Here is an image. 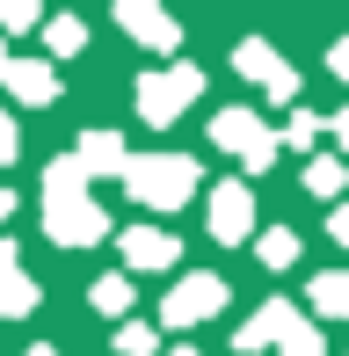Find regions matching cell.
Segmentation results:
<instances>
[{
    "mask_svg": "<svg viewBox=\"0 0 349 356\" xmlns=\"http://www.w3.org/2000/svg\"><path fill=\"white\" fill-rule=\"evenodd\" d=\"M44 233H51L58 248H95V240L109 233V218H102V204L88 197V175H81L73 153L44 168Z\"/></svg>",
    "mask_w": 349,
    "mask_h": 356,
    "instance_id": "cell-1",
    "label": "cell"
},
{
    "mask_svg": "<svg viewBox=\"0 0 349 356\" xmlns=\"http://www.w3.org/2000/svg\"><path fill=\"white\" fill-rule=\"evenodd\" d=\"M197 160L189 153H131L124 160V197L146 204V211H182L197 197Z\"/></svg>",
    "mask_w": 349,
    "mask_h": 356,
    "instance_id": "cell-2",
    "label": "cell"
},
{
    "mask_svg": "<svg viewBox=\"0 0 349 356\" xmlns=\"http://www.w3.org/2000/svg\"><path fill=\"white\" fill-rule=\"evenodd\" d=\"M211 145H218V153H233L247 175H269V160H277V131L262 124V109H241V102L211 117Z\"/></svg>",
    "mask_w": 349,
    "mask_h": 356,
    "instance_id": "cell-3",
    "label": "cell"
},
{
    "mask_svg": "<svg viewBox=\"0 0 349 356\" xmlns=\"http://www.w3.org/2000/svg\"><path fill=\"white\" fill-rule=\"evenodd\" d=\"M197 95H204V73L189 66V58L153 66V73H138V117H146V124H174Z\"/></svg>",
    "mask_w": 349,
    "mask_h": 356,
    "instance_id": "cell-4",
    "label": "cell"
},
{
    "mask_svg": "<svg viewBox=\"0 0 349 356\" xmlns=\"http://www.w3.org/2000/svg\"><path fill=\"white\" fill-rule=\"evenodd\" d=\"M211 313H226V277H211V269L182 277V284L161 298V320H168V327H204Z\"/></svg>",
    "mask_w": 349,
    "mask_h": 356,
    "instance_id": "cell-5",
    "label": "cell"
},
{
    "mask_svg": "<svg viewBox=\"0 0 349 356\" xmlns=\"http://www.w3.org/2000/svg\"><path fill=\"white\" fill-rule=\"evenodd\" d=\"M117 29L138 37L146 51H161L168 66H174V51H182V22H174L168 8H153V0H117Z\"/></svg>",
    "mask_w": 349,
    "mask_h": 356,
    "instance_id": "cell-6",
    "label": "cell"
},
{
    "mask_svg": "<svg viewBox=\"0 0 349 356\" xmlns=\"http://www.w3.org/2000/svg\"><path fill=\"white\" fill-rule=\"evenodd\" d=\"M204 225H211V240H247L255 233V189L247 182H218L211 197H204Z\"/></svg>",
    "mask_w": 349,
    "mask_h": 356,
    "instance_id": "cell-7",
    "label": "cell"
},
{
    "mask_svg": "<svg viewBox=\"0 0 349 356\" xmlns=\"http://www.w3.org/2000/svg\"><path fill=\"white\" fill-rule=\"evenodd\" d=\"M117 248H124V262H131L138 277H153V269H174L182 240L161 233V225H124V233H117Z\"/></svg>",
    "mask_w": 349,
    "mask_h": 356,
    "instance_id": "cell-8",
    "label": "cell"
},
{
    "mask_svg": "<svg viewBox=\"0 0 349 356\" xmlns=\"http://www.w3.org/2000/svg\"><path fill=\"white\" fill-rule=\"evenodd\" d=\"M291 327H298L291 298H269V305H255V313H247V327L233 334V356H255V349H269V342L284 349V334H291Z\"/></svg>",
    "mask_w": 349,
    "mask_h": 356,
    "instance_id": "cell-9",
    "label": "cell"
},
{
    "mask_svg": "<svg viewBox=\"0 0 349 356\" xmlns=\"http://www.w3.org/2000/svg\"><path fill=\"white\" fill-rule=\"evenodd\" d=\"M29 313H37V277L22 269L15 240L0 233V320H29Z\"/></svg>",
    "mask_w": 349,
    "mask_h": 356,
    "instance_id": "cell-10",
    "label": "cell"
},
{
    "mask_svg": "<svg viewBox=\"0 0 349 356\" xmlns=\"http://www.w3.org/2000/svg\"><path fill=\"white\" fill-rule=\"evenodd\" d=\"M0 88H8L22 109H44V102H58V66L51 58H15V66L0 73Z\"/></svg>",
    "mask_w": 349,
    "mask_h": 356,
    "instance_id": "cell-11",
    "label": "cell"
},
{
    "mask_svg": "<svg viewBox=\"0 0 349 356\" xmlns=\"http://www.w3.org/2000/svg\"><path fill=\"white\" fill-rule=\"evenodd\" d=\"M73 160H81V175L95 182V175H124V160H131V145H124L117 131H88L81 145H73Z\"/></svg>",
    "mask_w": 349,
    "mask_h": 356,
    "instance_id": "cell-12",
    "label": "cell"
},
{
    "mask_svg": "<svg viewBox=\"0 0 349 356\" xmlns=\"http://www.w3.org/2000/svg\"><path fill=\"white\" fill-rule=\"evenodd\" d=\"M233 73H247V80H262V88H277V80L291 73V66H284V58L269 51L262 37H241V44H233Z\"/></svg>",
    "mask_w": 349,
    "mask_h": 356,
    "instance_id": "cell-13",
    "label": "cell"
},
{
    "mask_svg": "<svg viewBox=\"0 0 349 356\" xmlns=\"http://www.w3.org/2000/svg\"><path fill=\"white\" fill-rule=\"evenodd\" d=\"M306 305H313L320 320H349V269H327V277H313Z\"/></svg>",
    "mask_w": 349,
    "mask_h": 356,
    "instance_id": "cell-14",
    "label": "cell"
},
{
    "mask_svg": "<svg viewBox=\"0 0 349 356\" xmlns=\"http://www.w3.org/2000/svg\"><path fill=\"white\" fill-rule=\"evenodd\" d=\"M81 44H88V22H81V15H44V51H51V58H73Z\"/></svg>",
    "mask_w": 349,
    "mask_h": 356,
    "instance_id": "cell-15",
    "label": "cell"
},
{
    "mask_svg": "<svg viewBox=\"0 0 349 356\" xmlns=\"http://www.w3.org/2000/svg\"><path fill=\"white\" fill-rule=\"evenodd\" d=\"M320 131H327V124L313 117V109H291V117L277 124V153H284V145H291V153H313V145H320Z\"/></svg>",
    "mask_w": 349,
    "mask_h": 356,
    "instance_id": "cell-16",
    "label": "cell"
},
{
    "mask_svg": "<svg viewBox=\"0 0 349 356\" xmlns=\"http://www.w3.org/2000/svg\"><path fill=\"white\" fill-rule=\"evenodd\" d=\"M306 189H313V197H327V204H335L342 197V189H349V168H342V160H306Z\"/></svg>",
    "mask_w": 349,
    "mask_h": 356,
    "instance_id": "cell-17",
    "label": "cell"
},
{
    "mask_svg": "<svg viewBox=\"0 0 349 356\" xmlns=\"http://www.w3.org/2000/svg\"><path fill=\"white\" fill-rule=\"evenodd\" d=\"M255 254H262V269H291V262H298V233H291V225H277V233L255 240Z\"/></svg>",
    "mask_w": 349,
    "mask_h": 356,
    "instance_id": "cell-18",
    "label": "cell"
},
{
    "mask_svg": "<svg viewBox=\"0 0 349 356\" xmlns=\"http://www.w3.org/2000/svg\"><path fill=\"white\" fill-rule=\"evenodd\" d=\"M95 313H109V320L131 313V277H102L95 284Z\"/></svg>",
    "mask_w": 349,
    "mask_h": 356,
    "instance_id": "cell-19",
    "label": "cell"
},
{
    "mask_svg": "<svg viewBox=\"0 0 349 356\" xmlns=\"http://www.w3.org/2000/svg\"><path fill=\"white\" fill-rule=\"evenodd\" d=\"M153 349H161V334H153V327H138V320H124V327H117V356H153Z\"/></svg>",
    "mask_w": 349,
    "mask_h": 356,
    "instance_id": "cell-20",
    "label": "cell"
},
{
    "mask_svg": "<svg viewBox=\"0 0 349 356\" xmlns=\"http://www.w3.org/2000/svg\"><path fill=\"white\" fill-rule=\"evenodd\" d=\"M0 29H44L37 0H0Z\"/></svg>",
    "mask_w": 349,
    "mask_h": 356,
    "instance_id": "cell-21",
    "label": "cell"
},
{
    "mask_svg": "<svg viewBox=\"0 0 349 356\" xmlns=\"http://www.w3.org/2000/svg\"><path fill=\"white\" fill-rule=\"evenodd\" d=\"M284 356H327V342H320V334L306 327V320H298V327L284 334Z\"/></svg>",
    "mask_w": 349,
    "mask_h": 356,
    "instance_id": "cell-22",
    "label": "cell"
},
{
    "mask_svg": "<svg viewBox=\"0 0 349 356\" xmlns=\"http://www.w3.org/2000/svg\"><path fill=\"white\" fill-rule=\"evenodd\" d=\"M15 153H22V131H15V117H0V168H8Z\"/></svg>",
    "mask_w": 349,
    "mask_h": 356,
    "instance_id": "cell-23",
    "label": "cell"
},
{
    "mask_svg": "<svg viewBox=\"0 0 349 356\" xmlns=\"http://www.w3.org/2000/svg\"><path fill=\"white\" fill-rule=\"evenodd\" d=\"M327 240H342V248H349V204H335V211H327Z\"/></svg>",
    "mask_w": 349,
    "mask_h": 356,
    "instance_id": "cell-24",
    "label": "cell"
},
{
    "mask_svg": "<svg viewBox=\"0 0 349 356\" xmlns=\"http://www.w3.org/2000/svg\"><path fill=\"white\" fill-rule=\"evenodd\" d=\"M327 138H335L342 153H349V109H335V117H327Z\"/></svg>",
    "mask_w": 349,
    "mask_h": 356,
    "instance_id": "cell-25",
    "label": "cell"
},
{
    "mask_svg": "<svg viewBox=\"0 0 349 356\" xmlns=\"http://www.w3.org/2000/svg\"><path fill=\"white\" fill-rule=\"evenodd\" d=\"M327 66H335V73H342V80H349V37H342V44H335V51H327Z\"/></svg>",
    "mask_w": 349,
    "mask_h": 356,
    "instance_id": "cell-26",
    "label": "cell"
},
{
    "mask_svg": "<svg viewBox=\"0 0 349 356\" xmlns=\"http://www.w3.org/2000/svg\"><path fill=\"white\" fill-rule=\"evenodd\" d=\"M8 218H15V189L0 182V225H8Z\"/></svg>",
    "mask_w": 349,
    "mask_h": 356,
    "instance_id": "cell-27",
    "label": "cell"
},
{
    "mask_svg": "<svg viewBox=\"0 0 349 356\" xmlns=\"http://www.w3.org/2000/svg\"><path fill=\"white\" fill-rule=\"evenodd\" d=\"M29 356H58V349H51V342H37V349H29Z\"/></svg>",
    "mask_w": 349,
    "mask_h": 356,
    "instance_id": "cell-28",
    "label": "cell"
},
{
    "mask_svg": "<svg viewBox=\"0 0 349 356\" xmlns=\"http://www.w3.org/2000/svg\"><path fill=\"white\" fill-rule=\"evenodd\" d=\"M168 356H197V349H168Z\"/></svg>",
    "mask_w": 349,
    "mask_h": 356,
    "instance_id": "cell-29",
    "label": "cell"
}]
</instances>
